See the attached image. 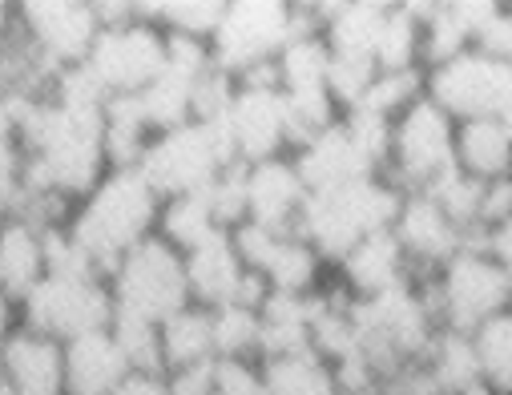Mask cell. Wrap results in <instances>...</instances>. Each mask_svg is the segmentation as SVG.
I'll use <instances>...</instances> for the list:
<instances>
[{"mask_svg":"<svg viewBox=\"0 0 512 395\" xmlns=\"http://www.w3.org/2000/svg\"><path fill=\"white\" fill-rule=\"evenodd\" d=\"M158 214L162 198L154 186L142 178V170H109L77 206L69 218V234L85 246V254L97 267L109 271L117 267V258L125 250H134L150 234H158Z\"/></svg>","mask_w":512,"mask_h":395,"instance_id":"6da1fadb","label":"cell"},{"mask_svg":"<svg viewBox=\"0 0 512 395\" xmlns=\"http://www.w3.org/2000/svg\"><path fill=\"white\" fill-rule=\"evenodd\" d=\"M400 202H404V190L392 178L371 174V178H359L327 194H307L295 234L319 250L327 267H335L359 238L392 230Z\"/></svg>","mask_w":512,"mask_h":395,"instance_id":"7a4b0ae2","label":"cell"},{"mask_svg":"<svg viewBox=\"0 0 512 395\" xmlns=\"http://www.w3.org/2000/svg\"><path fill=\"white\" fill-rule=\"evenodd\" d=\"M307 29L319 33L311 5H287V0H226L222 25L210 37V61L242 81L259 69H271L275 57L287 49V41Z\"/></svg>","mask_w":512,"mask_h":395,"instance_id":"3957f363","label":"cell"},{"mask_svg":"<svg viewBox=\"0 0 512 395\" xmlns=\"http://www.w3.org/2000/svg\"><path fill=\"white\" fill-rule=\"evenodd\" d=\"M436 323L472 335L492 315L508 311V271L476 242H464L436 275H424Z\"/></svg>","mask_w":512,"mask_h":395,"instance_id":"277c9868","label":"cell"},{"mask_svg":"<svg viewBox=\"0 0 512 395\" xmlns=\"http://www.w3.org/2000/svg\"><path fill=\"white\" fill-rule=\"evenodd\" d=\"M109 295L117 311H134L142 319L166 323L182 307H190V287H186V254L174 250L166 238L150 234L134 250L117 258L109 271Z\"/></svg>","mask_w":512,"mask_h":395,"instance_id":"5b68a950","label":"cell"},{"mask_svg":"<svg viewBox=\"0 0 512 395\" xmlns=\"http://www.w3.org/2000/svg\"><path fill=\"white\" fill-rule=\"evenodd\" d=\"M238 166L222 129L218 125H202V121H186L170 134H154L138 170L142 178L154 186V194L178 198V194H198L206 190L222 170Z\"/></svg>","mask_w":512,"mask_h":395,"instance_id":"8992f818","label":"cell"},{"mask_svg":"<svg viewBox=\"0 0 512 395\" xmlns=\"http://www.w3.org/2000/svg\"><path fill=\"white\" fill-rule=\"evenodd\" d=\"M222 138L238 166H259L271 158L291 154V125H287V101L275 81V65L259 69L238 81L234 105L218 121Z\"/></svg>","mask_w":512,"mask_h":395,"instance_id":"52a82bcc","label":"cell"},{"mask_svg":"<svg viewBox=\"0 0 512 395\" xmlns=\"http://www.w3.org/2000/svg\"><path fill=\"white\" fill-rule=\"evenodd\" d=\"M452 142H456V121L444 109H436L428 97H420L412 109H404L392 121L383 178H392L404 194H424L432 182L456 170Z\"/></svg>","mask_w":512,"mask_h":395,"instance_id":"ba28073f","label":"cell"},{"mask_svg":"<svg viewBox=\"0 0 512 395\" xmlns=\"http://www.w3.org/2000/svg\"><path fill=\"white\" fill-rule=\"evenodd\" d=\"M21 327L37 331L53 343H73L93 331H109L113 319V295L109 279H57L45 275L17 307Z\"/></svg>","mask_w":512,"mask_h":395,"instance_id":"9c48e42d","label":"cell"},{"mask_svg":"<svg viewBox=\"0 0 512 395\" xmlns=\"http://www.w3.org/2000/svg\"><path fill=\"white\" fill-rule=\"evenodd\" d=\"M85 69L109 97H138L166 69V33L142 13V5H134L130 21L105 25L97 33Z\"/></svg>","mask_w":512,"mask_h":395,"instance_id":"30bf717a","label":"cell"},{"mask_svg":"<svg viewBox=\"0 0 512 395\" xmlns=\"http://www.w3.org/2000/svg\"><path fill=\"white\" fill-rule=\"evenodd\" d=\"M17 33L29 53L57 77L89 61L101 25L89 0H25L17 5Z\"/></svg>","mask_w":512,"mask_h":395,"instance_id":"8fae6325","label":"cell"},{"mask_svg":"<svg viewBox=\"0 0 512 395\" xmlns=\"http://www.w3.org/2000/svg\"><path fill=\"white\" fill-rule=\"evenodd\" d=\"M424 97L452 121L500 117L512 97V65L484 57L480 49H468L424 73Z\"/></svg>","mask_w":512,"mask_h":395,"instance_id":"7c38bea8","label":"cell"},{"mask_svg":"<svg viewBox=\"0 0 512 395\" xmlns=\"http://www.w3.org/2000/svg\"><path fill=\"white\" fill-rule=\"evenodd\" d=\"M186 287H190V303L206 311H218L230 303L259 307L267 299V283L242 267L234 238L226 230L210 234L202 246L186 254Z\"/></svg>","mask_w":512,"mask_h":395,"instance_id":"4fadbf2b","label":"cell"},{"mask_svg":"<svg viewBox=\"0 0 512 395\" xmlns=\"http://www.w3.org/2000/svg\"><path fill=\"white\" fill-rule=\"evenodd\" d=\"M291 166L299 174V182L307 186V194H327V190H339V186H351L359 178H371L379 174L375 162L355 146V138L347 134L343 117L323 129V134L307 138L303 146H295L291 154Z\"/></svg>","mask_w":512,"mask_h":395,"instance_id":"5bb4252c","label":"cell"},{"mask_svg":"<svg viewBox=\"0 0 512 395\" xmlns=\"http://www.w3.org/2000/svg\"><path fill=\"white\" fill-rule=\"evenodd\" d=\"M392 234L412 262L416 275H436L444 262L464 246V234L444 218V210L428 194H404L400 214L392 222Z\"/></svg>","mask_w":512,"mask_h":395,"instance_id":"9a60e30c","label":"cell"},{"mask_svg":"<svg viewBox=\"0 0 512 395\" xmlns=\"http://www.w3.org/2000/svg\"><path fill=\"white\" fill-rule=\"evenodd\" d=\"M331 271H335V283H339L355 303L375 299V295L392 291V287H404V283L416 275L392 230H379V234L359 238V242L335 262Z\"/></svg>","mask_w":512,"mask_h":395,"instance_id":"2e32d148","label":"cell"},{"mask_svg":"<svg viewBox=\"0 0 512 395\" xmlns=\"http://www.w3.org/2000/svg\"><path fill=\"white\" fill-rule=\"evenodd\" d=\"M307 202V186L299 182L291 158H271L246 166V222L275 234H291L299 226Z\"/></svg>","mask_w":512,"mask_h":395,"instance_id":"e0dca14e","label":"cell"},{"mask_svg":"<svg viewBox=\"0 0 512 395\" xmlns=\"http://www.w3.org/2000/svg\"><path fill=\"white\" fill-rule=\"evenodd\" d=\"M5 387L13 395H65V347L17 327L0 347Z\"/></svg>","mask_w":512,"mask_h":395,"instance_id":"ac0fdd59","label":"cell"},{"mask_svg":"<svg viewBox=\"0 0 512 395\" xmlns=\"http://www.w3.org/2000/svg\"><path fill=\"white\" fill-rule=\"evenodd\" d=\"M388 9L392 5H379V0H343V5H311V17L331 57L375 61V41L388 21Z\"/></svg>","mask_w":512,"mask_h":395,"instance_id":"d6986e66","label":"cell"},{"mask_svg":"<svg viewBox=\"0 0 512 395\" xmlns=\"http://www.w3.org/2000/svg\"><path fill=\"white\" fill-rule=\"evenodd\" d=\"M125 375H130V363L109 331L65 343V395H113Z\"/></svg>","mask_w":512,"mask_h":395,"instance_id":"ffe728a7","label":"cell"},{"mask_svg":"<svg viewBox=\"0 0 512 395\" xmlns=\"http://www.w3.org/2000/svg\"><path fill=\"white\" fill-rule=\"evenodd\" d=\"M456 170L476 182H504L512 178V134L500 117H476L456 121Z\"/></svg>","mask_w":512,"mask_h":395,"instance_id":"44dd1931","label":"cell"},{"mask_svg":"<svg viewBox=\"0 0 512 395\" xmlns=\"http://www.w3.org/2000/svg\"><path fill=\"white\" fill-rule=\"evenodd\" d=\"M45 279V234L29 218H0V291L17 307Z\"/></svg>","mask_w":512,"mask_h":395,"instance_id":"7402d4cb","label":"cell"},{"mask_svg":"<svg viewBox=\"0 0 512 395\" xmlns=\"http://www.w3.org/2000/svg\"><path fill=\"white\" fill-rule=\"evenodd\" d=\"M311 315H315V295L295 299L267 291L259 303V359H279V355H299L311 351Z\"/></svg>","mask_w":512,"mask_h":395,"instance_id":"603a6c76","label":"cell"},{"mask_svg":"<svg viewBox=\"0 0 512 395\" xmlns=\"http://www.w3.org/2000/svg\"><path fill=\"white\" fill-rule=\"evenodd\" d=\"M154 138V129L146 125L142 101L138 97H105L101 109V146L109 170H134Z\"/></svg>","mask_w":512,"mask_h":395,"instance_id":"cb8c5ba5","label":"cell"},{"mask_svg":"<svg viewBox=\"0 0 512 395\" xmlns=\"http://www.w3.org/2000/svg\"><path fill=\"white\" fill-rule=\"evenodd\" d=\"M206 73V69H202ZM202 73H186L178 65H166L142 93V113H146V125L154 129V134H170V129L194 121V81Z\"/></svg>","mask_w":512,"mask_h":395,"instance_id":"d4e9b609","label":"cell"},{"mask_svg":"<svg viewBox=\"0 0 512 395\" xmlns=\"http://www.w3.org/2000/svg\"><path fill=\"white\" fill-rule=\"evenodd\" d=\"M202 363H214V327H210V311L190 303L162 323V367L170 375Z\"/></svg>","mask_w":512,"mask_h":395,"instance_id":"484cf974","label":"cell"},{"mask_svg":"<svg viewBox=\"0 0 512 395\" xmlns=\"http://www.w3.org/2000/svg\"><path fill=\"white\" fill-rule=\"evenodd\" d=\"M424 367L432 371V379L440 383L444 395H464L472 391L480 379V359H476V347H472V335L464 331H448L440 327L428 355H424Z\"/></svg>","mask_w":512,"mask_h":395,"instance_id":"4316f807","label":"cell"},{"mask_svg":"<svg viewBox=\"0 0 512 395\" xmlns=\"http://www.w3.org/2000/svg\"><path fill=\"white\" fill-rule=\"evenodd\" d=\"M408 9L420 17V65H424V73L472 49V37H468L464 21L456 17L452 0H440V5H408Z\"/></svg>","mask_w":512,"mask_h":395,"instance_id":"83f0119b","label":"cell"},{"mask_svg":"<svg viewBox=\"0 0 512 395\" xmlns=\"http://www.w3.org/2000/svg\"><path fill=\"white\" fill-rule=\"evenodd\" d=\"M263 379H267V395H339L331 363L319 359L315 351L263 359Z\"/></svg>","mask_w":512,"mask_h":395,"instance_id":"f1b7e54d","label":"cell"},{"mask_svg":"<svg viewBox=\"0 0 512 395\" xmlns=\"http://www.w3.org/2000/svg\"><path fill=\"white\" fill-rule=\"evenodd\" d=\"M327 65L331 53L315 29L295 33L287 49L275 57V81L283 93H303V89H323L327 85Z\"/></svg>","mask_w":512,"mask_h":395,"instance_id":"f546056e","label":"cell"},{"mask_svg":"<svg viewBox=\"0 0 512 395\" xmlns=\"http://www.w3.org/2000/svg\"><path fill=\"white\" fill-rule=\"evenodd\" d=\"M142 13L166 33V37H186L210 45V37L222 25L226 0H158V5H142Z\"/></svg>","mask_w":512,"mask_h":395,"instance_id":"4dcf8cb0","label":"cell"},{"mask_svg":"<svg viewBox=\"0 0 512 395\" xmlns=\"http://www.w3.org/2000/svg\"><path fill=\"white\" fill-rule=\"evenodd\" d=\"M210 234H218V222L210 214V202L206 194H178V198H166L162 202V214H158V238H166L174 250L190 254L194 246H202Z\"/></svg>","mask_w":512,"mask_h":395,"instance_id":"1f68e13d","label":"cell"},{"mask_svg":"<svg viewBox=\"0 0 512 395\" xmlns=\"http://www.w3.org/2000/svg\"><path fill=\"white\" fill-rule=\"evenodd\" d=\"M472 347L480 359V379L496 395H512V311L492 315L472 331Z\"/></svg>","mask_w":512,"mask_h":395,"instance_id":"d6a6232c","label":"cell"},{"mask_svg":"<svg viewBox=\"0 0 512 395\" xmlns=\"http://www.w3.org/2000/svg\"><path fill=\"white\" fill-rule=\"evenodd\" d=\"M375 69L379 73H404L420 65V17L408 5H392L383 33L375 41Z\"/></svg>","mask_w":512,"mask_h":395,"instance_id":"836d02e7","label":"cell"},{"mask_svg":"<svg viewBox=\"0 0 512 395\" xmlns=\"http://www.w3.org/2000/svg\"><path fill=\"white\" fill-rule=\"evenodd\" d=\"M109 335H113L117 351L125 355V363H130V371H166L162 367V323L113 307Z\"/></svg>","mask_w":512,"mask_h":395,"instance_id":"e575fe53","label":"cell"},{"mask_svg":"<svg viewBox=\"0 0 512 395\" xmlns=\"http://www.w3.org/2000/svg\"><path fill=\"white\" fill-rule=\"evenodd\" d=\"M210 327H214V359H259V307H218L210 311Z\"/></svg>","mask_w":512,"mask_h":395,"instance_id":"d590c367","label":"cell"},{"mask_svg":"<svg viewBox=\"0 0 512 395\" xmlns=\"http://www.w3.org/2000/svg\"><path fill=\"white\" fill-rule=\"evenodd\" d=\"M424 97V69H404V73H375L367 97L359 109L383 117V121H396L404 109H412Z\"/></svg>","mask_w":512,"mask_h":395,"instance_id":"8d00e7d4","label":"cell"},{"mask_svg":"<svg viewBox=\"0 0 512 395\" xmlns=\"http://www.w3.org/2000/svg\"><path fill=\"white\" fill-rule=\"evenodd\" d=\"M206 202H210V214L218 222V230H238L246 222V166H230L222 170L206 190Z\"/></svg>","mask_w":512,"mask_h":395,"instance_id":"74e56055","label":"cell"},{"mask_svg":"<svg viewBox=\"0 0 512 395\" xmlns=\"http://www.w3.org/2000/svg\"><path fill=\"white\" fill-rule=\"evenodd\" d=\"M238 93V77H230L226 69L210 65L198 81H194V121L202 125H218L226 117V109L234 105Z\"/></svg>","mask_w":512,"mask_h":395,"instance_id":"f35d334b","label":"cell"},{"mask_svg":"<svg viewBox=\"0 0 512 395\" xmlns=\"http://www.w3.org/2000/svg\"><path fill=\"white\" fill-rule=\"evenodd\" d=\"M214 395H267L263 359H214Z\"/></svg>","mask_w":512,"mask_h":395,"instance_id":"ab89813d","label":"cell"},{"mask_svg":"<svg viewBox=\"0 0 512 395\" xmlns=\"http://www.w3.org/2000/svg\"><path fill=\"white\" fill-rule=\"evenodd\" d=\"M512 218V178L504 182H484V202H480V234L492 230L496 222Z\"/></svg>","mask_w":512,"mask_h":395,"instance_id":"60d3db41","label":"cell"},{"mask_svg":"<svg viewBox=\"0 0 512 395\" xmlns=\"http://www.w3.org/2000/svg\"><path fill=\"white\" fill-rule=\"evenodd\" d=\"M166 383H170V395H214V363L170 371Z\"/></svg>","mask_w":512,"mask_h":395,"instance_id":"b9f144b4","label":"cell"},{"mask_svg":"<svg viewBox=\"0 0 512 395\" xmlns=\"http://www.w3.org/2000/svg\"><path fill=\"white\" fill-rule=\"evenodd\" d=\"M476 246H480L484 254H492L504 271H512V218H504V222H496L492 230H484V234L476 238Z\"/></svg>","mask_w":512,"mask_h":395,"instance_id":"7bdbcfd3","label":"cell"},{"mask_svg":"<svg viewBox=\"0 0 512 395\" xmlns=\"http://www.w3.org/2000/svg\"><path fill=\"white\" fill-rule=\"evenodd\" d=\"M113 395H170V383L166 371H130Z\"/></svg>","mask_w":512,"mask_h":395,"instance_id":"ee69618b","label":"cell"},{"mask_svg":"<svg viewBox=\"0 0 512 395\" xmlns=\"http://www.w3.org/2000/svg\"><path fill=\"white\" fill-rule=\"evenodd\" d=\"M21 327V315H17V303L5 295V291H0V347H5V339L13 335Z\"/></svg>","mask_w":512,"mask_h":395,"instance_id":"f6af8a7d","label":"cell"},{"mask_svg":"<svg viewBox=\"0 0 512 395\" xmlns=\"http://www.w3.org/2000/svg\"><path fill=\"white\" fill-rule=\"evenodd\" d=\"M17 37V5H0V45Z\"/></svg>","mask_w":512,"mask_h":395,"instance_id":"bcb514c9","label":"cell"},{"mask_svg":"<svg viewBox=\"0 0 512 395\" xmlns=\"http://www.w3.org/2000/svg\"><path fill=\"white\" fill-rule=\"evenodd\" d=\"M500 121H504V129L512 134V97H508V105H504V113H500Z\"/></svg>","mask_w":512,"mask_h":395,"instance_id":"7dc6e473","label":"cell"},{"mask_svg":"<svg viewBox=\"0 0 512 395\" xmlns=\"http://www.w3.org/2000/svg\"><path fill=\"white\" fill-rule=\"evenodd\" d=\"M508 311H512V271H508Z\"/></svg>","mask_w":512,"mask_h":395,"instance_id":"c3c4849f","label":"cell"},{"mask_svg":"<svg viewBox=\"0 0 512 395\" xmlns=\"http://www.w3.org/2000/svg\"><path fill=\"white\" fill-rule=\"evenodd\" d=\"M508 17H512V5H508Z\"/></svg>","mask_w":512,"mask_h":395,"instance_id":"681fc988","label":"cell"}]
</instances>
